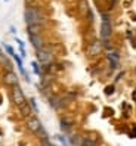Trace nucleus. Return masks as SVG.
<instances>
[{"instance_id":"f257e3e1","label":"nucleus","mask_w":136,"mask_h":146,"mask_svg":"<svg viewBox=\"0 0 136 146\" xmlns=\"http://www.w3.org/2000/svg\"><path fill=\"white\" fill-rule=\"evenodd\" d=\"M24 19H25V24L28 25H45V22L47 21L45 12L39 9L36 6H27L24 11Z\"/></svg>"},{"instance_id":"f03ea898","label":"nucleus","mask_w":136,"mask_h":146,"mask_svg":"<svg viewBox=\"0 0 136 146\" xmlns=\"http://www.w3.org/2000/svg\"><path fill=\"white\" fill-rule=\"evenodd\" d=\"M25 128L34 136H37L39 139H46V137H49L47 131L45 130V127L43 124H41V121L36 117V115H33L30 118L25 119Z\"/></svg>"},{"instance_id":"7ed1b4c3","label":"nucleus","mask_w":136,"mask_h":146,"mask_svg":"<svg viewBox=\"0 0 136 146\" xmlns=\"http://www.w3.org/2000/svg\"><path fill=\"white\" fill-rule=\"evenodd\" d=\"M36 61L43 66V65H49L56 62V53L52 49H49L47 46H45L43 49L36 50Z\"/></svg>"},{"instance_id":"20e7f679","label":"nucleus","mask_w":136,"mask_h":146,"mask_svg":"<svg viewBox=\"0 0 136 146\" xmlns=\"http://www.w3.org/2000/svg\"><path fill=\"white\" fill-rule=\"evenodd\" d=\"M9 98H11V102L18 108L21 105H24L27 102V98H25V93L24 90L21 89V86H16V87H12L11 89V93H9Z\"/></svg>"},{"instance_id":"39448f33","label":"nucleus","mask_w":136,"mask_h":146,"mask_svg":"<svg viewBox=\"0 0 136 146\" xmlns=\"http://www.w3.org/2000/svg\"><path fill=\"white\" fill-rule=\"evenodd\" d=\"M2 83L11 89L16 87V86H19V77L15 71H5L2 75Z\"/></svg>"},{"instance_id":"423d86ee","label":"nucleus","mask_w":136,"mask_h":146,"mask_svg":"<svg viewBox=\"0 0 136 146\" xmlns=\"http://www.w3.org/2000/svg\"><path fill=\"white\" fill-rule=\"evenodd\" d=\"M74 124H75V121L71 115H62L59 118V128H61V131L64 134H71Z\"/></svg>"},{"instance_id":"0eeeda50","label":"nucleus","mask_w":136,"mask_h":146,"mask_svg":"<svg viewBox=\"0 0 136 146\" xmlns=\"http://www.w3.org/2000/svg\"><path fill=\"white\" fill-rule=\"evenodd\" d=\"M102 50H104V46H102V41L99 40H93L89 43V46L86 49V55L89 58H98L101 53H102Z\"/></svg>"},{"instance_id":"6e6552de","label":"nucleus","mask_w":136,"mask_h":146,"mask_svg":"<svg viewBox=\"0 0 136 146\" xmlns=\"http://www.w3.org/2000/svg\"><path fill=\"white\" fill-rule=\"evenodd\" d=\"M99 134L95 131H89L86 134H83V140L80 146H98L99 145Z\"/></svg>"},{"instance_id":"1a4fd4ad","label":"nucleus","mask_w":136,"mask_h":146,"mask_svg":"<svg viewBox=\"0 0 136 146\" xmlns=\"http://www.w3.org/2000/svg\"><path fill=\"white\" fill-rule=\"evenodd\" d=\"M111 36H113L111 21H104L101 24V38H102V41H104V40H109Z\"/></svg>"},{"instance_id":"9d476101","label":"nucleus","mask_w":136,"mask_h":146,"mask_svg":"<svg viewBox=\"0 0 136 146\" xmlns=\"http://www.w3.org/2000/svg\"><path fill=\"white\" fill-rule=\"evenodd\" d=\"M18 115H19L22 119H27V118H30V117L34 115V112H33V109H31V106H30L28 102H25L24 105L18 106Z\"/></svg>"},{"instance_id":"9b49d317","label":"nucleus","mask_w":136,"mask_h":146,"mask_svg":"<svg viewBox=\"0 0 136 146\" xmlns=\"http://www.w3.org/2000/svg\"><path fill=\"white\" fill-rule=\"evenodd\" d=\"M28 38H30L31 46L36 49V50H40V49H43L46 46L43 37H41V34H39V36H28Z\"/></svg>"},{"instance_id":"f8f14e48","label":"nucleus","mask_w":136,"mask_h":146,"mask_svg":"<svg viewBox=\"0 0 136 146\" xmlns=\"http://www.w3.org/2000/svg\"><path fill=\"white\" fill-rule=\"evenodd\" d=\"M67 137H68V142H70V146H80V143L83 140V136L80 133H73Z\"/></svg>"},{"instance_id":"ddd939ff","label":"nucleus","mask_w":136,"mask_h":146,"mask_svg":"<svg viewBox=\"0 0 136 146\" xmlns=\"http://www.w3.org/2000/svg\"><path fill=\"white\" fill-rule=\"evenodd\" d=\"M43 31V25H28L27 27V34L28 36H39Z\"/></svg>"},{"instance_id":"4468645a","label":"nucleus","mask_w":136,"mask_h":146,"mask_svg":"<svg viewBox=\"0 0 136 146\" xmlns=\"http://www.w3.org/2000/svg\"><path fill=\"white\" fill-rule=\"evenodd\" d=\"M107 61H115V62H120V53H118V50L113 49L107 52Z\"/></svg>"},{"instance_id":"2eb2a0df","label":"nucleus","mask_w":136,"mask_h":146,"mask_svg":"<svg viewBox=\"0 0 136 146\" xmlns=\"http://www.w3.org/2000/svg\"><path fill=\"white\" fill-rule=\"evenodd\" d=\"M31 68H33V71H34V74H36V75L43 77V72H41V65L37 61H33L31 62Z\"/></svg>"},{"instance_id":"dca6fc26","label":"nucleus","mask_w":136,"mask_h":146,"mask_svg":"<svg viewBox=\"0 0 136 146\" xmlns=\"http://www.w3.org/2000/svg\"><path fill=\"white\" fill-rule=\"evenodd\" d=\"M27 102L30 104V106H31V109H33L34 115H37L40 111H39V106H37V104H36V99H34V98H30V99H27Z\"/></svg>"},{"instance_id":"f3484780","label":"nucleus","mask_w":136,"mask_h":146,"mask_svg":"<svg viewBox=\"0 0 136 146\" xmlns=\"http://www.w3.org/2000/svg\"><path fill=\"white\" fill-rule=\"evenodd\" d=\"M104 93L107 94V96H113V94L115 93V84H108V86H105Z\"/></svg>"},{"instance_id":"a211bd4d","label":"nucleus","mask_w":136,"mask_h":146,"mask_svg":"<svg viewBox=\"0 0 136 146\" xmlns=\"http://www.w3.org/2000/svg\"><path fill=\"white\" fill-rule=\"evenodd\" d=\"M56 139L59 140V143H61L62 146H70V142H68V137L64 136V134H56Z\"/></svg>"},{"instance_id":"6ab92c4d","label":"nucleus","mask_w":136,"mask_h":146,"mask_svg":"<svg viewBox=\"0 0 136 146\" xmlns=\"http://www.w3.org/2000/svg\"><path fill=\"white\" fill-rule=\"evenodd\" d=\"M12 59L15 61L16 66H18V70H22V68H24V65H22V59H21V56H19L18 53H15V55L12 56Z\"/></svg>"},{"instance_id":"aec40b11","label":"nucleus","mask_w":136,"mask_h":146,"mask_svg":"<svg viewBox=\"0 0 136 146\" xmlns=\"http://www.w3.org/2000/svg\"><path fill=\"white\" fill-rule=\"evenodd\" d=\"M3 49L6 50V53L7 55H9V56H13L16 52H15V49L12 47V46H9V44H5V43H3Z\"/></svg>"},{"instance_id":"412c9836","label":"nucleus","mask_w":136,"mask_h":146,"mask_svg":"<svg viewBox=\"0 0 136 146\" xmlns=\"http://www.w3.org/2000/svg\"><path fill=\"white\" fill-rule=\"evenodd\" d=\"M40 146H55V145L52 143V140L49 137H46V139H40Z\"/></svg>"},{"instance_id":"4be33fe9","label":"nucleus","mask_w":136,"mask_h":146,"mask_svg":"<svg viewBox=\"0 0 136 146\" xmlns=\"http://www.w3.org/2000/svg\"><path fill=\"white\" fill-rule=\"evenodd\" d=\"M19 56H21V59H24L25 56H27V53H25V47H19Z\"/></svg>"},{"instance_id":"5701e85b","label":"nucleus","mask_w":136,"mask_h":146,"mask_svg":"<svg viewBox=\"0 0 136 146\" xmlns=\"http://www.w3.org/2000/svg\"><path fill=\"white\" fill-rule=\"evenodd\" d=\"M124 74H126L124 71H121L120 74H118V75L115 77V83H117V81H120V80H121V77H124Z\"/></svg>"},{"instance_id":"b1692460","label":"nucleus","mask_w":136,"mask_h":146,"mask_svg":"<svg viewBox=\"0 0 136 146\" xmlns=\"http://www.w3.org/2000/svg\"><path fill=\"white\" fill-rule=\"evenodd\" d=\"M15 41L18 43V46H19V47H24V41H22V40H19V38H15Z\"/></svg>"},{"instance_id":"393cba45","label":"nucleus","mask_w":136,"mask_h":146,"mask_svg":"<svg viewBox=\"0 0 136 146\" xmlns=\"http://www.w3.org/2000/svg\"><path fill=\"white\" fill-rule=\"evenodd\" d=\"M132 137H136V127L133 128V131H132Z\"/></svg>"},{"instance_id":"a878e982","label":"nucleus","mask_w":136,"mask_h":146,"mask_svg":"<svg viewBox=\"0 0 136 146\" xmlns=\"http://www.w3.org/2000/svg\"><path fill=\"white\" fill-rule=\"evenodd\" d=\"M11 33H12V34H15V33H16V30H15V27H11Z\"/></svg>"},{"instance_id":"bb28decb","label":"nucleus","mask_w":136,"mask_h":146,"mask_svg":"<svg viewBox=\"0 0 136 146\" xmlns=\"http://www.w3.org/2000/svg\"><path fill=\"white\" fill-rule=\"evenodd\" d=\"M0 137H2V130H0Z\"/></svg>"},{"instance_id":"cd10ccee","label":"nucleus","mask_w":136,"mask_h":146,"mask_svg":"<svg viewBox=\"0 0 136 146\" xmlns=\"http://www.w3.org/2000/svg\"><path fill=\"white\" fill-rule=\"evenodd\" d=\"M5 2H7V0H5Z\"/></svg>"}]
</instances>
